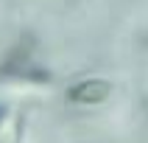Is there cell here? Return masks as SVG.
<instances>
[{
	"label": "cell",
	"instance_id": "1",
	"mask_svg": "<svg viewBox=\"0 0 148 143\" xmlns=\"http://www.w3.org/2000/svg\"><path fill=\"white\" fill-rule=\"evenodd\" d=\"M31 53H34V39L31 37H23L20 42H14L8 48V53L3 56V62H0V79H6V76L8 79H20L34 65Z\"/></svg>",
	"mask_w": 148,
	"mask_h": 143
},
{
	"label": "cell",
	"instance_id": "2",
	"mask_svg": "<svg viewBox=\"0 0 148 143\" xmlns=\"http://www.w3.org/2000/svg\"><path fill=\"white\" fill-rule=\"evenodd\" d=\"M109 93H112V84L106 79H84V82L73 84L70 90H67V98L75 101V104H101V101L109 98Z\"/></svg>",
	"mask_w": 148,
	"mask_h": 143
},
{
	"label": "cell",
	"instance_id": "3",
	"mask_svg": "<svg viewBox=\"0 0 148 143\" xmlns=\"http://www.w3.org/2000/svg\"><path fill=\"white\" fill-rule=\"evenodd\" d=\"M20 135V112L11 107H0V143H14Z\"/></svg>",
	"mask_w": 148,
	"mask_h": 143
},
{
	"label": "cell",
	"instance_id": "4",
	"mask_svg": "<svg viewBox=\"0 0 148 143\" xmlns=\"http://www.w3.org/2000/svg\"><path fill=\"white\" fill-rule=\"evenodd\" d=\"M145 45H148V34H145Z\"/></svg>",
	"mask_w": 148,
	"mask_h": 143
}]
</instances>
